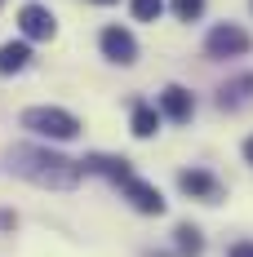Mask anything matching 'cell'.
<instances>
[{"label": "cell", "mask_w": 253, "mask_h": 257, "mask_svg": "<svg viewBox=\"0 0 253 257\" xmlns=\"http://www.w3.org/2000/svg\"><path fill=\"white\" fill-rule=\"evenodd\" d=\"M178 186H182L191 200H204V204H218V200H222V182L213 178V173H204V169H182V173H178Z\"/></svg>", "instance_id": "277c9868"}, {"label": "cell", "mask_w": 253, "mask_h": 257, "mask_svg": "<svg viewBox=\"0 0 253 257\" xmlns=\"http://www.w3.org/2000/svg\"><path fill=\"white\" fill-rule=\"evenodd\" d=\"M231 257H253V244H235V248H231Z\"/></svg>", "instance_id": "9a60e30c"}, {"label": "cell", "mask_w": 253, "mask_h": 257, "mask_svg": "<svg viewBox=\"0 0 253 257\" xmlns=\"http://www.w3.org/2000/svg\"><path fill=\"white\" fill-rule=\"evenodd\" d=\"M155 128H160V111L147 102H138L133 106V138H151Z\"/></svg>", "instance_id": "8fae6325"}, {"label": "cell", "mask_w": 253, "mask_h": 257, "mask_svg": "<svg viewBox=\"0 0 253 257\" xmlns=\"http://www.w3.org/2000/svg\"><path fill=\"white\" fill-rule=\"evenodd\" d=\"M80 173H102V178H111L116 186L133 178V169H129L125 155H85V160H80Z\"/></svg>", "instance_id": "8992f818"}, {"label": "cell", "mask_w": 253, "mask_h": 257, "mask_svg": "<svg viewBox=\"0 0 253 257\" xmlns=\"http://www.w3.org/2000/svg\"><path fill=\"white\" fill-rule=\"evenodd\" d=\"M160 111H164L169 120H178V124H187V120H191V111H196V98H191L182 84H169V89L160 93Z\"/></svg>", "instance_id": "9c48e42d"}, {"label": "cell", "mask_w": 253, "mask_h": 257, "mask_svg": "<svg viewBox=\"0 0 253 257\" xmlns=\"http://www.w3.org/2000/svg\"><path fill=\"white\" fill-rule=\"evenodd\" d=\"M164 14V0H133V18L138 23H155Z\"/></svg>", "instance_id": "4fadbf2b"}, {"label": "cell", "mask_w": 253, "mask_h": 257, "mask_svg": "<svg viewBox=\"0 0 253 257\" xmlns=\"http://www.w3.org/2000/svg\"><path fill=\"white\" fill-rule=\"evenodd\" d=\"M174 14L182 18V23H191V18L204 14V0H174Z\"/></svg>", "instance_id": "5bb4252c"}, {"label": "cell", "mask_w": 253, "mask_h": 257, "mask_svg": "<svg viewBox=\"0 0 253 257\" xmlns=\"http://www.w3.org/2000/svg\"><path fill=\"white\" fill-rule=\"evenodd\" d=\"M204 49H209V58H240V53H249V31L222 23V27H213V31H209Z\"/></svg>", "instance_id": "3957f363"}, {"label": "cell", "mask_w": 253, "mask_h": 257, "mask_svg": "<svg viewBox=\"0 0 253 257\" xmlns=\"http://www.w3.org/2000/svg\"><path fill=\"white\" fill-rule=\"evenodd\" d=\"M120 191H125V200L138 213H164V195L155 191L151 182H142V178H129V182H120Z\"/></svg>", "instance_id": "5b68a950"}, {"label": "cell", "mask_w": 253, "mask_h": 257, "mask_svg": "<svg viewBox=\"0 0 253 257\" xmlns=\"http://www.w3.org/2000/svg\"><path fill=\"white\" fill-rule=\"evenodd\" d=\"M0 5H5V0H0Z\"/></svg>", "instance_id": "ac0fdd59"}, {"label": "cell", "mask_w": 253, "mask_h": 257, "mask_svg": "<svg viewBox=\"0 0 253 257\" xmlns=\"http://www.w3.org/2000/svg\"><path fill=\"white\" fill-rule=\"evenodd\" d=\"M23 128L49 138V142H71L80 133V120L62 106H31V111H23Z\"/></svg>", "instance_id": "7a4b0ae2"}, {"label": "cell", "mask_w": 253, "mask_h": 257, "mask_svg": "<svg viewBox=\"0 0 253 257\" xmlns=\"http://www.w3.org/2000/svg\"><path fill=\"white\" fill-rule=\"evenodd\" d=\"M5 169L36 182V186H53V191H71L80 182V160H67V155L45 151V147H14L5 155Z\"/></svg>", "instance_id": "6da1fadb"}, {"label": "cell", "mask_w": 253, "mask_h": 257, "mask_svg": "<svg viewBox=\"0 0 253 257\" xmlns=\"http://www.w3.org/2000/svg\"><path fill=\"white\" fill-rule=\"evenodd\" d=\"M178 253H187V257H200V248H204V239H200V231H196V226H187V222H182V226H178Z\"/></svg>", "instance_id": "7c38bea8"}, {"label": "cell", "mask_w": 253, "mask_h": 257, "mask_svg": "<svg viewBox=\"0 0 253 257\" xmlns=\"http://www.w3.org/2000/svg\"><path fill=\"white\" fill-rule=\"evenodd\" d=\"M31 49H27V40H9V45H0V76H14V71H23Z\"/></svg>", "instance_id": "30bf717a"}, {"label": "cell", "mask_w": 253, "mask_h": 257, "mask_svg": "<svg viewBox=\"0 0 253 257\" xmlns=\"http://www.w3.org/2000/svg\"><path fill=\"white\" fill-rule=\"evenodd\" d=\"M102 53H107L111 62H120V67H129V62L138 58V40L129 36L125 27H107V31H102Z\"/></svg>", "instance_id": "52a82bcc"}, {"label": "cell", "mask_w": 253, "mask_h": 257, "mask_svg": "<svg viewBox=\"0 0 253 257\" xmlns=\"http://www.w3.org/2000/svg\"><path fill=\"white\" fill-rule=\"evenodd\" d=\"M244 160H249V164H253V138H249V142H244Z\"/></svg>", "instance_id": "2e32d148"}, {"label": "cell", "mask_w": 253, "mask_h": 257, "mask_svg": "<svg viewBox=\"0 0 253 257\" xmlns=\"http://www.w3.org/2000/svg\"><path fill=\"white\" fill-rule=\"evenodd\" d=\"M18 27H23L27 40H53V14L49 9H40V5H27L23 14H18Z\"/></svg>", "instance_id": "ba28073f"}, {"label": "cell", "mask_w": 253, "mask_h": 257, "mask_svg": "<svg viewBox=\"0 0 253 257\" xmlns=\"http://www.w3.org/2000/svg\"><path fill=\"white\" fill-rule=\"evenodd\" d=\"M94 5H116V0H94Z\"/></svg>", "instance_id": "e0dca14e"}]
</instances>
